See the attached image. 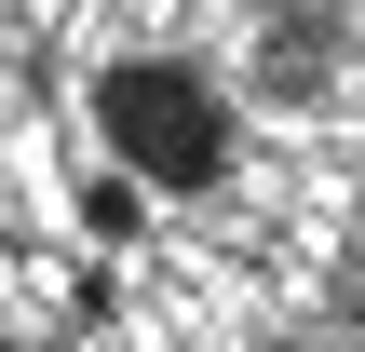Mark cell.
<instances>
[{
	"mask_svg": "<svg viewBox=\"0 0 365 352\" xmlns=\"http://www.w3.org/2000/svg\"><path fill=\"white\" fill-rule=\"evenodd\" d=\"M95 109H108V149H122L135 176H176V190H190V176H217V163H230V109H217L176 54H163V68H149V54H135V68H108V95H95Z\"/></svg>",
	"mask_w": 365,
	"mask_h": 352,
	"instance_id": "cell-1",
	"label": "cell"
},
{
	"mask_svg": "<svg viewBox=\"0 0 365 352\" xmlns=\"http://www.w3.org/2000/svg\"><path fill=\"white\" fill-rule=\"evenodd\" d=\"M339 41H352V0H284L257 27V81L271 95H325L339 81Z\"/></svg>",
	"mask_w": 365,
	"mask_h": 352,
	"instance_id": "cell-2",
	"label": "cell"
}]
</instances>
